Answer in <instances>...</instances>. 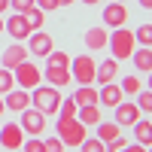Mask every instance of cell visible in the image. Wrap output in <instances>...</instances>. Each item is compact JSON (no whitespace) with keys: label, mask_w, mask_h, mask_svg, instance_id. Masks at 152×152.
<instances>
[{"label":"cell","mask_w":152,"mask_h":152,"mask_svg":"<svg viewBox=\"0 0 152 152\" xmlns=\"http://www.w3.org/2000/svg\"><path fill=\"white\" fill-rule=\"evenodd\" d=\"M31 107L40 110L43 116H58V107H61V88H52V85H37L31 88Z\"/></svg>","instance_id":"obj_1"},{"label":"cell","mask_w":152,"mask_h":152,"mask_svg":"<svg viewBox=\"0 0 152 152\" xmlns=\"http://www.w3.org/2000/svg\"><path fill=\"white\" fill-rule=\"evenodd\" d=\"M107 49H113V58H116V61H128V58L134 55V49H137L134 31H131V28H113Z\"/></svg>","instance_id":"obj_2"},{"label":"cell","mask_w":152,"mask_h":152,"mask_svg":"<svg viewBox=\"0 0 152 152\" xmlns=\"http://www.w3.org/2000/svg\"><path fill=\"white\" fill-rule=\"evenodd\" d=\"M94 73H97V61L91 58V52L70 58V76H73L79 85H91V82H94Z\"/></svg>","instance_id":"obj_3"},{"label":"cell","mask_w":152,"mask_h":152,"mask_svg":"<svg viewBox=\"0 0 152 152\" xmlns=\"http://www.w3.org/2000/svg\"><path fill=\"white\" fill-rule=\"evenodd\" d=\"M55 131L64 146H82V140H85V125L79 119H58Z\"/></svg>","instance_id":"obj_4"},{"label":"cell","mask_w":152,"mask_h":152,"mask_svg":"<svg viewBox=\"0 0 152 152\" xmlns=\"http://www.w3.org/2000/svg\"><path fill=\"white\" fill-rule=\"evenodd\" d=\"M12 76H15V88H24V91H31V88H37L43 82V73H40V67H37L31 58L21 61V64L12 70Z\"/></svg>","instance_id":"obj_5"},{"label":"cell","mask_w":152,"mask_h":152,"mask_svg":"<svg viewBox=\"0 0 152 152\" xmlns=\"http://www.w3.org/2000/svg\"><path fill=\"white\" fill-rule=\"evenodd\" d=\"M18 116H21V122H18V125H21V131L28 134V137H40V134L46 131V116H43L40 110L28 107L24 113H18Z\"/></svg>","instance_id":"obj_6"},{"label":"cell","mask_w":152,"mask_h":152,"mask_svg":"<svg viewBox=\"0 0 152 152\" xmlns=\"http://www.w3.org/2000/svg\"><path fill=\"white\" fill-rule=\"evenodd\" d=\"M24 137H28V134L21 131V125H18V122H6L3 128H0V146L9 149V152H15V149L24 146Z\"/></svg>","instance_id":"obj_7"},{"label":"cell","mask_w":152,"mask_h":152,"mask_svg":"<svg viewBox=\"0 0 152 152\" xmlns=\"http://www.w3.org/2000/svg\"><path fill=\"white\" fill-rule=\"evenodd\" d=\"M3 24H6L3 31L12 37V43H24V40H28V37L34 34V31H31V24H28V18H24L21 12H12V15H9Z\"/></svg>","instance_id":"obj_8"},{"label":"cell","mask_w":152,"mask_h":152,"mask_svg":"<svg viewBox=\"0 0 152 152\" xmlns=\"http://www.w3.org/2000/svg\"><path fill=\"white\" fill-rule=\"evenodd\" d=\"M24 46H28V52H31V55H37V58H46V55L55 49L52 37H49L46 31H34L28 40H24Z\"/></svg>","instance_id":"obj_9"},{"label":"cell","mask_w":152,"mask_h":152,"mask_svg":"<svg viewBox=\"0 0 152 152\" xmlns=\"http://www.w3.org/2000/svg\"><path fill=\"white\" fill-rule=\"evenodd\" d=\"M28 58H31L28 46H24V43H12V46L3 49V55H0V64H3L6 70H15L21 61H28Z\"/></svg>","instance_id":"obj_10"},{"label":"cell","mask_w":152,"mask_h":152,"mask_svg":"<svg viewBox=\"0 0 152 152\" xmlns=\"http://www.w3.org/2000/svg\"><path fill=\"white\" fill-rule=\"evenodd\" d=\"M140 116H143V113L137 110V104H134V100H122V104L113 110V122H119L122 128H131V125L140 119Z\"/></svg>","instance_id":"obj_11"},{"label":"cell","mask_w":152,"mask_h":152,"mask_svg":"<svg viewBox=\"0 0 152 152\" xmlns=\"http://www.w3.org/2000/svg\"><path fill=\"white\" fill-rule=\"evenodd\" d=\"M122 88L116 85V82H107V85H100L97 88V107H110V110H116L119 104H122Z\"/></svg>","instance_id":"obj_12"},{"label":"cell","mask_w":152,"mask_h":152,"mask_svg":"<svg viewBox=\"0 0 152 152\" xmlns=\"http://www.w3.org/2000/svg\"><path fill=\"white\" fill-rule=\"evenodd\" d=\"M128 21V6L125 3H107L104 6V24L107 28H125Z\"/></svg>","instance_id":"obj_13"},{"label":"cell","mask_w":152,"mask_h":152,"mask_svg":"<svg viewBox=\"0 0 152 152\" xmlns=\"http://www.w3.org/2000/svg\"><path fill=\"white\" fill-rule=\"evenodd\" d=\"M3 104L12 113H24V110L31 107V91H24V88H12V91L3 94Z\"/></svg>","instance_id":"obj_14"},{"label":"cell","mask_w":152,"mask_h":152,"mask_svg":"<svg viewBox=\"0 0 152 152\" xmlns=\"http://www.w3.org/2000/svg\"><path fill=\"white\" fill-rule=\"evenodd\" d=\"M82 40H85L88 52H100V49H107V43H110V31L107 28H88Z\"/></svg>","instance_id":"obj_15"},{"label":"cell","mask_w":152,"mask_h":152,"mask_svg":"<svg viewBox=\"0 0 152 152\" xmlns=\"http://www.w3.org/2000/svg\"><path fill=\"white\" fill-rule=\"evenodd\" d=\"M43 79H46V85H52V88H67L73 82V76H70V67H46Z\"/></svg>","instance_id":"obj_16"},{"label":"cell","mask_w":152,"mask_h":152,"mask_svg":"<svg viewBox=\"0 0 152 152\" xmlns=\"http://www.w3.org/2000/svg\"><path fill=\"white\" fill-rule=\"evenodd\" d=\"M116 73H119V61L116 58H107L97 64V73H94V82L97 85H107V82H116Z\"/></svg>","instance_id":"obj_17"},{"label":"cell","mask_w":152,"mask_h":152,"mask_svg":"<svg viewBox=\"0 0 152 152\" xmlns=\"http://www.w3.org/2000/svg\"><path fill=\"white\" fill-rule=\"evenodd\" d=\"M131 128H134V143H140V146H152V122L149 119H137L134 125H131Z\"/></svg>","instance_id":"obj_18"},{"label":"cell","mask_w":152,"mask_h":152,"mask_svg":"<svg viewBox=\"0 0 152 152\" xmlns=\"http://www.w3.org/2000/svg\"><path fill=\"white\" fill-rule=\"evenodd\" d=\"M131 61H134V73H152V49H146V46L134 49Z\"/></svg>","instance_id":"obj_19"},{"label":"cell","mask_w":152,"mask_h":152,"mask_svg":"<svg viewBox=\"0 0 152 152\" xmlns=\"http://www.w3.org/2000/svg\"><path fill=\"white\" fill-rule=\"evenodd\" d=\"M116 137H122V125L119 122H97V140L100 143H113Z\"/></svg>","instance_id":"obj_20"},{"label":"cell","mask_w":152,"mask_h":152,"mask_svg":"<svg viewBox=\"0 0 152 152\" xmlns=\"http://www.w3.org/2000/svg\"><path fill=\"white\" fill-rule=\"evenodd\" d=\"M73 100H76V107H91V104H97V88L94 85H79L73 91Z\"/></svg>","instance_id":"obj_21"},{"label":"cell","mask_w":152,"mask_h":152,"mask_svg":"<svg viewBox=\"0 0 152 152\" xmlns=\"http://www.w3.org/2000/svg\"><path fill=\"white\" fill-rule=\"evenodd\" d=\"M76 119H79L82 125H97V122H100V107H97V104L79 107V110H76Z\"/></svg>","instance_id":"obj_22"},{"label":"cell","mask_w":152,"mask_h":152,"mask_svg":"<svg viewBox=\"0 0 152 152\" xmlns=\"http://www.w3.org/2000/svg\"><path fill=\"white\" fill-rule=\"evenodd\" d=\"M119 88H122V94H125V97H134V94L143 88V82H140V76H137V73H128V76L119 82Z\"/></svg>","instance_id":"obj_23"},{"label":"cell","mask_w":152,"mask_h":152,"mask_svg":"<svg viewBox=\"0 0 152 152\" xmlns=\"http://www.w3.org/2000/svg\"><path fill=\"white\" fill-rule=\"evenodd\" d=\"M24 18H28V24H31V31H40L43 24H46V12H43L40 6H31L28 12H24Z\"/></svg>","instance_id":"obj_24"},{"label":"cell","mask_w":152,"mask_h":152,"mask_svg":"<svg viewBox=\"0 0 152 152\" xmlns=\"http://www.w3.org/2000/svg\"><path fill=\"white\" fill-rule=\"evenodd\" d=\"M134 97H137V100H134V104H137V110H140V113H146V116H152V91H149V88H140V91H137Z\"/></svg>","instance_id":"obj_25"},{"label":"cell","mask_w":152,"mask_h":152,"mask_svg":"<svg viewBox=\"0 0 152 152\" xmlns=\"http://www.w3.org/2000/svg\"><path fill=\"white\" fill-rule=\"evenodd\" d=\"M46 67H70V55H67V52H58V49H52V52L46 55Z\"/></svg>","instance_id":"obj_26"},{"label":"cell","mask_w":152,"mask_h":152,"mask_svg":"<svg viewBox=\"0 0 152 152\" xmlns=\"http://www.w3.org/2000/svg\"><path fill=\"white\" fill-rule=\"evenodd\" d=\"M134 40H137V46H146V49H152V24H137Z\"/></svg>","instance_id":"obj_27"},{"label":"cell","mask_w":152,"mask_h":152,"mask_svg":"<svg viewBox=\"0 0 152 152\" xmlns=\"http://www.w3.org/2000/svg\"><path fill=\"white\" fill-rule=\"evenodd\" d=\"M76 100L73 97H61V107H58V119H76Z\"/></svg>","instance_id":"obj_28"},{"label":"cell","mask_w":152,"mask_h":152,"mask_svg":"<svg viewBox=\"0 0 152 152\" xmlns=\"http://www.w3.org/2000/svg\"><path fill=\"white\" fill-rule=\"evenodd\" d=\"M15 88V76H12V70H6V67H0V94H6V91H12Z\"/></svg>","instance_id":"obj_29"},{"label":"cell","mask_w":152,"mask_h":152,"mask_svg":"<svg viewBox=\"0 0 152 152\" xmlns=\"http://www.w3.org/2000/svg\"><path fill=\"white\" fill-rule=\"evenodd\" d=\"M79 152H107V143H100L97 137H85L82 146H79Z\"/></svg>","instance_id":"obj_30"},{"label":"cell","mask_w":152,"mask_h":152,"mask_svg":"<svg viewBox=\"0 0 152 152\" xmlns=\"http://www.w3.org/2000/svg\"><path fill=\"white\" fill-rule=\"evenodd\" d=\"M21 152H46V143H43V137H28L21 146Z\"/></svg>","instance_id":"obj_31"},{"label":"cell","mask_w":152,"mask_h":152,"mask_svg":"<svg viewBox=\"0 0 152 152\" xmlns=\"http://www.w3.org/2000/svg\"><path fill=\"white\" fill-rule=\"evenodd\" d=\"M31 6H37L34 0H9V9H12V12H21V15H24Z\"/></svg>","instance_id":"obj_32"},{"label":"cell","mask_w":152,"mask_h":152,"mask_svg":"<svg viewBox=\"0 0 152 152\" xmlns=\"http://www.w3.org/2000/svg\"><path fill=\"white\" fill-rule=\"evenodd\" d=\"M46 143V152H64V143H61V137L55 134V137H49V140H43Z\"/></svg>","instance_id":"obj_33"},{"label":"cell","mask_w":152,"mask_h":152,"mask_svg":"<svg viewBox=\"0 0 152 152\" xmlns=\"http://www.w3.org/2000/svg\"><path fill=\"white\" fill-rule=\"evenodd\" d=\"M34 3L40 6L43 12H55V9H61V3H58V0H34Z\"/></svg>","instance_id":"obj_34"},{"label":"cell","mask_w":152,"mask_h":152,"mask_svg":"<svg viewBox=\"0 0 152 152\" xmlns=\"http://www.w3.org/2000/svg\"><path fill=\"white\" fill-rule=\"evenodd\" d=\"M125 146H128V140H125V137H116L113 143H107V152H122Z\"/></svg>","instance_id":"obj_35"},{"label":"cell","mask_w":152,"mask_h":152,"mask_svg":"<svg viewBox=\"0 0 152 152\" xmlns=\"http://www.w3.org/2000/svg\"><path fill=\"white\" fill-rule=\"evenodd\" d=\"M122 152H146V146H140V143H128Z\"/></svg>","instance_id":"obj_36"},{"label":"cell","mask_w":152,"mask_h":152,"mask_svg":"<svg viewBox=\"0 0 152 152\" xmlns=\"http://www.w3.org/2000/svg\"><path fill=\"white\" fill-rule=\"evenodd\" d=\"M79 3H85V6H97L100 0H79Z\"/></svg>","instance_id":"obj_37"},{"label":"cell","mask_w":152,"mask_h":152,"mask_svg":"<svg viewBox=\"0 0 152 152\" xmlns=\"http://www.w3.org/2000/svg\"><path fill=\"white\" fill-rule=\"evenodd\" d=\"M9 9V0H0V12H6Z\"/></svg>","instance_id":"obj_38"},{"label":"cell","mask_w":152,"mask_h":152,"mask_svg":"<svg viewBox=\"0 0 152 152\" xmlns=\"http://www.w3.org/2000/svg\"><path fill=\"white\" fill-rule=\"evenodd\" d=\"M140 6L143 9H152V0H140Z\"/></svg>","instance_id":"obj_39"},{"label":"cell","mask_w":152,"mask_h":152,"mask_svg":"<svg viewBox=\"0 0 152 152\" xmlns=\"http://www.w3.org/2000/svg\"><path fill=\"white\" fill-rule=\"evenodd\" d=\"M6 113V104H3V94H0V116H3Z\"/></svg>","instance_id":"obj_40"},{"label":"cell","mask_w":152,"mask_h":152,"mask_svg":"<svg viewBox=\"0 0 152 152\" xmlns=\"http://www.w3.org/2000/svg\"><path fill=\"white\" fill-rule=\"evenodd\" d=\"M58 3H61V6H70V3H76V0H58Z\"/></svg>","instance_id":"obj_41"},{"label":"cell","mask_w":152,"mask_h":152,"mask_svg":"<svg viewBox=\"0 0 152 152\" xmlns=\"http://www.w3.org/2000/svg\"><path fill=\"white\" fill-rule=\"evenodd\" d=\"M3 28H6V24H3V18H0V34H3Z\"/></svg>","instance_id":"obj_42"},{"label":"cell","mask_w":152,"mask_h":152,"mask_svg":"<svg viewBox=\"0 0 152 152\" xmlns=\"http://www.w3.org/2000/svg\"><path fill=\"white\" fill-rule=\"evenodd\" d=\"M149 91H152V73H149Z\"/></svg>","instance_id":"obj_43"},{"label":"cell","mask_w":152,"mask_h":152,"mask_svg":"<svg viewBox=\"0 0 152 152\" xmlns=\"http://www.w3.org/2000/svg\"><path fill=\"white\" fill-rule=\"evenodd\" d=\"M110 3H125V0H110Z\"/></svg>","instance_id":"obj_44"},{"label":"cell","mask_w":152,"mask_h":152,"mask_svg":"<svg viewBox=\"0 0 152 152\" xmlns=\"http://www.w3.org/2000/svg\"><path fill=\"white\" fill-rule=\"evenodd\" d=\"M146 152H152V146H146Z\"/></svg>","instance_id":"obj_45"},{"label":"cell","mask_w":152,"mask_h":152,"mask_svg":"<svg viewBox=\"0 0 152 152\" xmlns=\"http://www.w3.org/2000/svg\"><path fill=\"white\" fill-rule=\"evenodd\" d=\"M149 122H152V116H149Z\"/></svg>","instance_id":"obj_46"}]
</instances>
